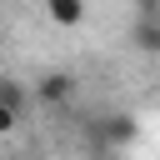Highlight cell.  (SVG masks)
Segmentation results:
<instances>
[{
  "mask_svg": "<svg viewBox=\"0 0 160 160\" xmlns=\"http://www.w3.org/2000/svg\"><path fill=\"white\" fill-rule=\"evenodd\" d=\"M25 85L20 80H10V75H0V105H10V110H25Z\"/></svg>",
  "mask_w": 160,
  "mask_h": 160,
  "instance_id": "277c9868",
  "label": "cell"
},
{
  "mask_svg": "<svg viewBox=\"0 0 160 160\" xmlns=\"http://www.w3.org/2000/svg\"><path fill=\"white\" fill-rule=\"evenodd\" d=\"M75 95V75L70 70H50V75H40V85H35V100L40 105H65Z\"/></svg>",
  "mask_w": 160,
  "mask_h": 160,
  "instance_id": "6da1fadb",
  "label": "cell"
},
{
  "mask_svg": "<svg viewBox=\"0 0 160 160\" xmlns=\"http://www.w3.org/2000/svg\"><path fill=\"white\" fill-rule=\"evenodd\" d=\"M105 135H110V140H130V135H135V120H130V115H110V120H105Z\"/></svg>",
  "mask_w": 160,
  "mask_h": 160,
  "instance_id": "5b68a950",
  "label": "cell"
},
{
  "mask_svg": "<svg viewBox=\"0 0 160 160\" xmlns=\"http://www.w3.org/2000/svg\"><path fill=\"white\" fill-rule=\"evenodd\" d=\"M45 15L60 30H75V25H85V0H45Z\"/></svg>",
  "mask_w": 160,
  "mask_h": 160,
  "instance_id": "7a4b0ae2",
  "label": "cell"
},
{
  "mask_svg": "<svg viewBox=\"0 0 160 160\" xmlns=\"http://www.w3.org/2000/svg\"><path fill=\"white\" fill-rule=\"evenodd\" d=\"M15 120H20V110H10V105H0V135H10V130H15Z\"/></svg>",
  "mask_w": 160,
  "mask_h": 160,
  "instance_id": "8992f818",
  "label": "cell"
},
{
  "mask_svg": "<svg viewBox=\"0 0 160 160\" xmlns=\"http://www.w3.org/2000/svg\"><path fill=\"white\" fill-rule=\"evenodd\" d=\"M135 50L160 55V15H140L135 20Z\"/></svg>",
  "mask_w": 160,
  "mask_h": 160,
  "instance_id": "3957f363",
  "label": "cell"
}]
</instances>
